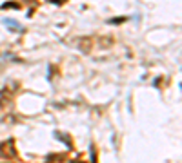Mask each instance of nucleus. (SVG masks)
<instances>
[{"instance_id": "nucleus-1", "label": "nucleus", "mask_w": 182, "mask_h": 163, "mask_svg": "<svg viewBox=\"0 0 182 163\" xmlns=\"http://www.w3.org/2000/svg\"><path fill=\"white\" fill-rule=\"evenodd\" d=\"M4 24H6V26H9V27H13V29H18V31H22V26L18 24L16 20H9V18H4Z\"/></svg>"}]
</instances>
